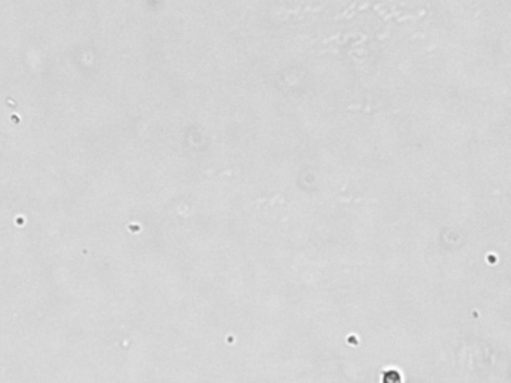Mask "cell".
Returning a JSON list of instances; mask_svg holds the SVG:
<instances>
[{"label":"cell","instance_id":"obj_1","mask_svg":"<svg viewBox=\"0 0 511 383\" xmlns=\"http://www.w3.org/2000/svg\"><path fill=\"white\" fill-rule=\"evenodd\" d=\"M384 383H401V376L396 370H390L387 371V374L384 376Z\"/></svg>","mask_w":511,"mask_h":383}]
</instances>
